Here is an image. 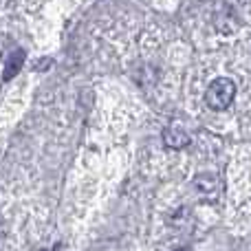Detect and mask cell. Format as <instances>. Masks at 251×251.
<instances>
[{
    "mask_svg": "<svg viewBox=\"0 0 251 251\" xmlns=\"http://www.w3.org/2000/svg\"><path fill=\"white\" fill-rule=\"evenodd\" d=\"M163 141H165V146H170V148H185L187 143H190V137H187V132H183L181 128H176V126H168L163 132Z\"/></svg>",
    "mask_w": 251,
    "mask_h": 251,
    "instance_id": "cell-2",
    "label": "cell"
},
{
    "mask_svg": "<svg viewBox=\"0 0 251 251\" xmlns=\"http://www.w3.org/2000/svg\"><path fill=\"white\" fill-rule=\"evenodd\" d=\"M236 97V84L229 77H216L205 91V104L212 110H225Z\"/></svg>",
    "mask_w": 251,
    "mask_h": 251,
    "instance_id": "cell-1",
    "label": "cell"
},
{
    "mask_svg": "<svg viewBox=\"0 0 251 251\" xmlns=\"http://www.w3.org/2000/svg\"><path fill=\"white\" fill-rule=\"evenodd\" d=\"M22 62H25V51H22V49L9 53L7 60H4V82H9V79H11L13 75L20 71Z\"/></svg>",
    "mask_w": 251,
    "mask_h": 251,
    "instance_id": "cell-3",
    "label": "cell"
}]
</instances>
